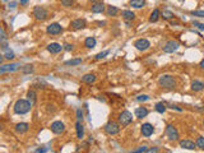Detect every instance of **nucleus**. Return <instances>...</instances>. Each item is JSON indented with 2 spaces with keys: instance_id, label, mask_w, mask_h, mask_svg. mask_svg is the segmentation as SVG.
I'll list each match as a JSON object with an SVG mask.
<instances>
[{
  "instance_id": "4",
  "label": "nucleus",
  "mask_w": 204,
  "mask_h": 153,
  "mask_svg": "<svg viewBox=\"0 0 204 153\" xmlns=\"http://www.w3.org/2000/svg\"><path fill=\"white\" fill-rule=\"evenodd\" d=\"M33 17L37 20H45L49 17V12L43 6H35L33 9Z\"/></svg>"
},
{
  "instance_id": "14",
  "label": "nucleus",
  "mask_w": 204,
  "mask_h": 153,
  "mask_svg": "<svg viewBox=\"0 0 204 153\" xmlns=\"http://www.w3.org/2000/svg\"><path fill=\"white\" fill-rule=\"evenodd\" d=\"M64 49V46H61L60 43H56V42H53V43H50V45L47 46V51L51 54H57V53H60V51Z\"/></svg>"
},
{
  "instance_id": "41",
  "label": "nucleus",
  "mask_w": 204,
  "mask_h": 153,
  "mask_svg": "<svg viewBox=\"0 0 204 153\" xmlns=\"http://www.w3.org/2000/svg\"><path fill=\"white\" fill-rule=\"evenodd\" d=\"M194 26H195L196 28H199L200 31H204V24H203V23H198V22H194Z\"/></svg>"
},
{
  "instance_id": "6",
  "label": "nucleus",
  "mask_w": 204,
  "mask_h": 153,
  "mask_svg": "<svg viewBox=\"0 0 204 153\" xmlns=\"http://www.w3.org/2000/svg\"><path fill=\"white\" fill-rule=\"evenodd\" d=\"M134 46L139 51H145V50H148L151 47V42L147 38H139V40H137L134 42Z\"/></svg>"
},
{
  "instance_id": "39",
  "label": "nucleus",
  "mask_w": 204,
  "mask_h": 153,
  "mask_svg": "<svg viewBox=\"0 0 204 153\" xmlns=\"http://www.w3.org/2000/svg\"><path fill=\"white\" fill-rule=\"evenodd\" d=\"M61 4L64 6H71L73 4H74V2H73V0H61Z\"/></svg>"
},
{
  "instance_id": "29",
  "label": "nucleus",
  "mask_w": 204,
  "mask_h": 153,
  "mask_svg": "<svg viewBox=\"0 0 204 153\" xmlns=\"http://www.w3.org/2000/svg\"><path fill=\"white\" fill-rule=\"evenodd\" d=\"M161 16L163 17V19H171V18L173 17V13L170 12V10H163V12L161 13Z\"/></svg>"
},
{
  "instance_id": "37",
  "label": "nucleus",
  "mask_w": 204,
  "mask_h": 153,
  "mask_svg": "<svg viewBox=\"0 0 204 153\" xmlns=\"http://www.w3.org/2000/svg\"><path fill=\"white\" fill-rule=\"evenodd\" d=\"M77 119L79 121L83 120V111H82V108H78V110H77Z\"/></svg>"
},
{
  "instance_id": "31",
  "label": "nucleus",
  "mask_w": 204,
  "mask_h": 153,
  "mask_svg": "<svg viewBox=\"0 0 204 153\" xmlns=\"http://www.w3.org/2000/svg\"><path fill=\"white\" fill-rule=\"evenodd\" d=\"M108 53H110V51H108V50H106V51H102V53H100V54H97V55H96V59H97V60L104 59V57H106V56L108 55Z\"/></svg>"
},
{
  "instance_id": "47",
  "label": "nucleus",
  "mask_w": 204,
  "mask_h": 153,
  "mask_svg": "<svg viewBox=\"0 0 204 153\" xmlns=\"http://www.w3.org/2000/svg\"><path fill=\"white\" fill-rule=\"evenodd\" d=\"M89 2H92V3H98L100 0H89Z\"/></svg>"
},
{
  "instance_id": "25",
  "label": "nucleus",
  "mask_w": 204,
  "mask_h": 153,
  "mask_svg": "<svg viewBox=\"0 0 204 153\" xmlns=\"http://www.w3.org/2000/svg\"><path fill=\"white\" fill-rule=\"evenodd\" d=\"M84 46L88 47V49H93L96 46V38L94 37H87L86 41H84Z\"/></svg>"
},
{
  "instance_id": "43",
  "label": "nucleus",
  "mask_w": 204,
  "mask_h": 153,
  "mask_svg": "<svg viewBox=\"0 0 204 153\" xmlns=\"http://www.w3.org/2000/svg\"><path fill=\"white\" fill-rule=\"evenodd\" d=\"M16 6H17V2H12V3H9V8H16Z\"/></svg>"
},
{
  "instance_id": "34",
  "label": "nucleus",
  "mask_w": 204,
  "mask_h": 153,
  "mask_svg": "<svg viewBox=\"0 0 204 153\" xmlns=\"http://www.w3.org/2000/svg\"><path fill=\"white\" fill-rule=\"evenodd\" d=\"M148 100H149V97L147 96V94H140V96L137 97V101H138V102H144V101H148Z\"/></svg>"
},
{
  "instance_id": "16",
  "label": "nucleus",
  "mask_w": 204,
  "mask_h": 153,
  "mask_svg": "<svg viewBox=\"0 0 204 153\" xmlns=\"http://www.w3.org/2000/svg\"><path fill=\"white\" fill-rule=\"evenodd\" d=\"M28 128H30V125H28L27 122H19V124H17V125H16V132L23 134V133L28 132Z\"/></svg>"
},
{
  "instance_id": "20",
  "label": "nucleus",
  "mask_w": 204,
  "mask_h": 153,
  "mask_svg": "<svg viewBox=\"0 0 204 153\" xmlns=\"http://www.w3.org/2000/svg\"><path fill=\"white\" fill-rule=\"evenodd\" d=\"M75 128H77V137H78V139H82V138L84 137V129H83L82 122L79 121V120L75 124Z\"/></svg>"
},
{
  "instance_id": "7",
  "label": "nucleus",
  "mask_w": 204,
  "mask_h": 153,
  "mask_svg": "<svg viewBox=\"0 0 204 153\" xmlns=\"http://www.w3.org/2000/svg\"><path fill=\"white\" fill-rule=\"evenodd\" d=\"M166 137L169 138L170 140H177L179 139V132L177 129L172 126V125H167L166 126Z\"/></svg>"
},
{
  "instance_id": "26",
  "label": "nucleus",
  "mask_w": 204,
  "mask_h": 153,
  "mask_svg": "<svg viewBox=\"0 0 204 153\" xmlns=\"http://www.w3.org/2000/svg\"><path fill=\"white\" fill-rule=\"evenodd\" d=\"M159 16H161V12H159L158 9H155L152 12V14H151V17H149V22H157L158 20V18H159Z\"/></svg>"
},
{
  "instance_id": "22",
  "label": "nucleus",
  "mask_w": 204,
  "mask_h": 153,
  "mask_svg": "<svg viewBox=\"0 0 204 153\" xmlns=\"http://www.w3.org/2000/svg\"><path fill=\"white\" fill-rule=\"evenodd\" d=\"M203 88H204V83L202 81H194L191 83V89L195 92H200Z\"/></svg>"
},
{
  "instance_id": "32",
  "label": "nucleus",
  "mask_w": 204,
  "mask_h": 153,
  "mask_svg": "<svg viewBox=\"0 0 204 153\" xmlns=\"http://www.w3.org/2000/svg\"><path fill=\"white\" fill-rule=\"evenodd\" d=\"M196 145H198L199 148L204 149V137H199L198 139H196Z\"/></svg>"
},
{
  "instance_id": "23",
  "label": "nucleus",
  "mask_w": 204,
  "mask_h": 153,
  "mask_svg": "<svg viewBox=\"0 0 204 153\" xmlns=\"http://www.w3.org/2000/svg\"><path fill=\"white\" fill-rule=\"evenodd\" d=\"M119 13V9L116 6H112V5H108L107 6V10H106V14L108 17H116Z\"/></svg>"
},
{
  "instance_id": "30",
  "label": "nucleus",
  "mask_w": 204,
  "mask_h": 153,
  "mask_svg": "<svg viewBox=\"0 0 204 153\" xmlns=\"http://www.w3.org/2000/svg\"><path fill=\"white\" fill-rule=\"evenodd\" d=\"M79 64H82V59H71L65 61V65H79Z\"/></svg>"
},
{
  "instance_id": "5",
  "label": "nucleus",
  "mask_w": 204,
  "mask_h": 153,
  "mask_svg": "<svg viewBox=\"0 0 204 153\" xmlns=\"http://www.w3.org/2000/svg\"><path fill=\"white\" fill-rule=\"evenodd\" d=\"M118 120H119V122H120V125L126 126V125H129V124L133 121V115L130 114L129 111H122V112L119 115Z\"/></svg>"
},
{
  "instance_id": "1",
  "label": "nucleus",
  "mask_w": 204,
  "mask_h": 153,
  "mask_svg": "<svg viewBox=\"0 0 204 153\" xmlns=\"http://www.w3.org/2000/svg\"><path fill=\"white\" fill-rule=\"evenodd\" d=\"M32 107V104L27 100H18L16 104H14V112L19 114V115H24L27 112H30Z\"/></svg>"
},
{
  "instance_id": "18",
  "label": "nucleus",
  "mask_w": 204,
  "mask_h": 153,
  "mask_svg": "<svg viewBox=\"0 0 204 153\" xmlns=\"http://www.w3.org/2000/svg\"><path fill=\"white\" fill-rule=\"evenodd\" d=\"M147 115H148V110L145 107H138L137 110H135V116H137L138 119H143Z\"/></svg>"
},
{
  "instance_id": "40",
  "label": "nucleus",
  "mask_w": 204,
  "mask_h": 153,
  "mask_svg": "<svg viewBox=\"0 0 204 153\" xmlns=\"http://www.w3.org/2000/svg\"><path fill=\"white\" fill-rule=\"evenodd\" d=\"M23 71L26 73V74H27V73H32L33 71V67H32V65H26V67L23 68Z\"/></svg>"
},
{
  "instance_id": "19",
  "label": "nucleus",
  "mask_w": 204,
  "mask_h": 153,
  "mask_svg": "<svg viewBox=\"0 0 204 153\" xmlns=\"http://www.w3.org/2000/svg\"><path fill=\"white\" fill-rule=\"evenodd\" d=\"M105 4L104 3H101V2H98V3H94L93 5H92V12L93 13H102L105 10Z\"/></svg>"
},
{
  "instance_id": "35",
  "label": "nucleus",
  "mask_w": 204,
  "mask_h": 153,
  "mask_svg": "<svg viewBox=\"0 0 204 153\" xmlns=\"http://www.w3.org/2000/svg\"><path fill=\"white\" fill-rule=\"evenodd\" d=\"M4 57H5V59H8V60H13L14 59V53H13V51H6Z\"/></svg>"
},
{
  "instance_id": "27",
  "label": "nucleus",
  "mask_w": 204,
  "mask_h": 153,
  "mask_svg": "<svg viewBox=\"0 0 204 153\" xmlns=\"http://www.w3.org/2000/svg\"><path fill=\"white\" fill-rule=\"evenodd\" d=\"M27 97H28V101H30L32 105L36 104V92H35V91H32V89H31V91H28Z\"/></svg>"
},
{
  "instance_id": "33",
  "label": "nucleus",
  "mask_w": 204,
  "mask_h": 153,
  "mask_svg": "<svg viewBox=\"0 0 204 153\" xmlns=\"http://www.w3.org/2000/svg\"><path fill=\"white\" fill-rule=\"evenodd\" d=\"M0 40H2V42L6 40V32L4 27H2V30H0Z\"/></svg>"
},
{
  "instance_id": "17",
  "label": "nucleus",
  "mask_w": 204,
  "mask_h": 153,
  "mask_svg": "<svg viewBox=\"0 0 204 153\" xmlns=\"http://www.w3.org/2000/svg\"><path fill=\"white\" fill-rule=\"evenodd\" d=\"M82 82L86 83V84H92L96 82V75L92 74V73H89V74H86L82 77Z\"/></svg>"
},
{
  "instance_id": "24",
  "label": "nucleus",
  "mask_w": 204,
  "mask_h": 153,
  "mask_svg": "<svg viewBox=\"0 0 204 153\" xmlns=\"http://www.w3.org/2000/svg\"><path fill=\"white\" fill-rule=\"evenodd\" d=\"M122 18L125 19V20H133L134 18H135V14H134V12H132V10H122Z\"/></svg>"
},
{
  "instance_id": "38",
  "label": "nucleus",
  "mask_w": 204,
  "mask_h": 153,
  "mask_svg": "<svg viewBox=\"0 0 204 153\" xmlns=\"http://www.w3.org/2000/svg\"><path fill=\"white\" fill-rule=\"evenodd\" d=\"M134 153H142V152H148V147H145V145H143V147H139L138 149L133 151Z\"/></svg>"
},
{
  "instance_id": "15",
  "label": "nucleus",
  "mask_w": 204,
  "mask_h": 153,
  "mask_svg": "<svg viewBox=\"0 0 204 153\" xmlns=\"http://www.w3.org/2000/svg\"><path fill=\"white\" fill-rule=\"evenodd\" d=\"M86 20L84 19H74L71 22V27L74 28V30H82V28L86 27Z\"/></svg>"
},
{
  "instance_id": "3",
  "label": "nucleus",
  "mask_w": 204,
  "mask_h": 153,
  "mask_svg": "<svg viewBox=\"0 0 204 153\" xmlns=\"http://www.w3.org/2000/svg\"><path fill=\"white\" fill-rule=\"evenodd\" d=\"M105 132L110 135H116L119 132H120V122H116V121H108L106 125H105Z\"/></svg>"
},
{
  "instance_id": "28",
  "label": "nucleus",
  "mask_w": 204,
  "mask_h": 153,
  "mask_svg": "<svg viewBox=\"0 0 204 153\" xmlns=\"http://www.w3.org/2000/svg\"><path fill=\"white\" fill-rule=\"evenodd\" d=\"M156 111L159 112V114H163L166 111V105L163 104V102H158V104H156Z\"/></svg>"
},
{
  "instance_id": "13",
  "label": "nucleus",
  "mask_w": 204,
  "mask_h": 153,
  "mask_svg": "<svg viewBox=\"0 0 204 153\" xmlns=\"http://www.w3.org/2000/svg\"><path fill=\"white\" fill-rule=\"evenodd\" d=\"M180 147L184 148V149H189V151H193L195 149L198 145H196V143L191 142V140H188V139H184V140H180Z\"/></svg>"
},
{
  "instance_id": "36",
  "label": "nucleus",
  "mask_w": 204,
  "mask_h": 153,
  "mask_svg": "<svg viewBox=\"0 0 204 153\" xmlns=\"http://www.w3.org/2000/svg\"><path fill=\"white\" fill-rule=\"evenodd\" d=\"M193 16H196V17H200V18H204V10H195V12H191Z\"/></svg>"
},
{
  "instance_id": "2",
  "label": "nucleus",
  "mask_w": 204,
  "mask_h": 153,
  "mask_svg": "<svg viewBox=\"0 0 204 153\" xmlns=\"http://www.w3.org/2000/svg\"><path fill=\"white\" fill-rule=\"evenodd\" d=\"M158 84L165 89H173L176 87V82H175L173 77L171 75H162L158 79Z\"/></svg>"
},
{
  "instance_id": "45",
  "label": "nucleus",
  "mask_w": 204,
  "mask_h": 153,
  "mask_svg": "<svg viewBox=\"0 0 204 153\" xmlns=\"http://www.w3.org/2000/svg\"><path fill=\"white\" fill-rule=\"evenodd\" d=\"M19 2H20V4H27L30 0H19Z\"/></svg>"
},
{
  "instance_id": "46",
  "label": "nucleus",
  "mask_w": 204,
  "mask_h": 153,
  "mask_svg": "<svg viewBox=\"0 0 204 153\" xmlns=\"http://www.w3.org/2000/svg\"><path fill=\"white\" fill-rule=\"evenodd\" d=\"M200 68H202V69H204V59L200 61Z\"/></svg>"
},
{
  "instance_id": "44",
  "label": "nucleus",
  "mask_w": 204,
  "mask_h": 153,
  "mask_svg": "<svg viewBox=\"0 0 204 153\" xmlns=\"http://www.w3.org/2000/svg\"><path fill=\"white\" fill-rule=\"evenodd\" d=\"M148 152H151V153H152V152H158V148L155 147V148H152V149H148Z\"/></svg>"
},
{
  "instance_id": "12",
  "label": "nucleus",
  "mask_w": 204,
  "mask_h": 153,
  "mask_svg": "<svg viewBox=\"0 0 204 153\" xmlns=\"http://www.w3.org/2000/svg\"><path fill=\"white\" fill-rule=\"evenodd\" d=\"M177 49H179V43L176 41H169L163 46V51H165V53H167V54L173 53V51H176Z\"/></svg>"
},
{
  "instance_id": "42",
  "label": "nucleus",
  "mask_w": 204,
  "mask_h": 153,
  "mask_svg": "<svg viewBox=\"0 0 204 153\" xmlns=\"http://www.w3.org/2000/svg\"><path fill=\"white\" fill-rule=\"evenodd\" d=\"M64 50L71 51V50H73V45H70V43H65V45H64Z\"/></svg>"
},
{
  "instance_id": "21",
  "label": "nucleus",
  "mask_w": 204,
  "mask_h": 153,
  "mask_svg": "<svg viewBox=\"0 0 204 153\" xmlns=\"http://www.w3.org/2000/svg\"><path fill=\"white\" fill-rule=\"evenodd\" d=\"M145 5V0H130V6L135 9H140Z\"/></svg>"
},
{
  "instance_id": "8",
  "label": "nucleus",
  "mask_w": 204,
  "mask_h": 153,
  "mask_svg": "<svg viewBox=\"0 0 204 153\" xmlns=\"http://www.w3.org/2000/svg\"><path fill=\"white\" fill-rule=\"evenodd\" d=\"M51 132L54 134H61L65 132V125L61 121H54L51 124Z\"/></svg>"
},
{
  "instance_id": "11",
  "label": "nucleus",
  "mask_w": 204,
  "mask_h": 153,
  "mask_svg": "<svg viewBox=\"0 0 204 153\" xmlns=\"http://www.w3.org/2000/svg\"><path fill=\"white\" fill-rule=\"evenodd\" d=\"M20 65L17 64V63H13V64H6V65H2V68H0V73L4 74L6 71H16L19 69Z\"/></svg>"
},
{
  "instance_id": "10",
  "label": "nucleus",
  "mask_w": 204,
  "mask_h": 153,
  "mask_svg": "<svg viewBox=\"0 0 204 153\" xmlns=\"http://www.w3.org/2000/svg\"><path fill=\"white\" fill-rule=\"evenodd\" d=\"M140 132H142V134H143L144 137H151V135L153 134V132H155V128H153L152 124L145 122V124H143V125H142Z\"/></svg>"
},
{
  "instance_id": "9",
  "label": "nucleus",
  "mask_w": 204,
  "mask_h": 153,
  "mask_svg": "<svg viewBox=\"0 0 204 153\" xmlns=\"http://www.w3.org/2000/svg\"><path fill=\"white\" fill-rule=\"evenodd\" d=\"M46 32L49 35H59L63 32V27L59 23H51L50 26H47Z\"/></svg>"
}]
</instances>
